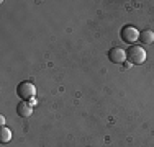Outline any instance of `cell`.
<instances>
[{
	"mask_svg": "<svg viewBox=\"0 0 154 147\" xmlns=\"http://www.w3.org/2000/svg\"><path fill=\"white\" fill-rule=\"evenodd\" d=\"M126 57L130 59V62L131 64H136V65H141L143 62L146 61V51L143 49L141 46H136V44H133V46L128 49V52H126Z\"/></svg>",
	"mask_w": 154,
	"mask_h": 147,
	"instance_id": "1",
	"label": "cell"
},
{
	"mask_svg": "<svg viewBox=\"0 0 154 147\" xmlns=\"http://www.w3.org/2000/svg\"><path fill=\"white\" fill-rule=\"evenodd\" d=\"M17 95L21 98V101L33 100L35 95H36V87L33 85L31 82H21L20 85L17 87Z\"/></svg>",
	"mask_w": 154,
	"mask_h": 147,
	"instance_id": "2",
	"label": "cell"
},
{
	"mask_svg": "<svg viewBox=\"0 0 154 147\" xmlns=\"http://www.w3.org/2000/svg\"><path fill=\"white\" fill-rule=\"evenodd\" d=\"M120 36H122V39L125 43L128 44H133L139 41V29H136L133 26V25H126V26L122 28V31H120Z\"/></svg>",
	"mask_w": 154,
	"mask_h": 147,
	"instance_id": "3",
	"label": "cell"
},
{
	"mask_svg": "<svg viewBox=\"0 0 154 147\" xmlns=\"http://www.w3.org/2000/svg\"><path fill=\"white\" fill-rule=\"evenodd\" d=\"M108 59L113 62V64H123L125 61H126V52L122 49V47H112L108 52Z\"/></svg>",
	"mask_w": 154,
	"mask_h": 147,
	"instance_id": "4",
	"label": "cell"
},
{
	"mask_svg": "<svg viewBox=\"0 0 154 147\" xmlns=\"http://www.w3.org/2000/svg\"><path fill=\"white\" fill-rule=\"evenodd\" d=\"M17 113H18V116H21V118L31 116L33 105H31V103H28V101H20V103H18V106H17Z\"/></svg>",
	"mask_w": 154,
	"mask_h": 147,
	"instance_id": "5",
	"label": "cell"
},
{
	"mask_svg": "<svg viewBox=\"0 0 154 147\" xmlns=\"http://www.w3.org/2000/svg\"><path fill=\"white\" fill-rule=\"evenodd\" d=\"M139 41L143 44H152L154 43V31L151 29H144L139 33Z\"/></svg>",
	"mask_w": 154,
	"mask_h": 147,
	"instance_id": "6",
	"label": "cell"
},
{
	"mask_svg": "<svg viewBox=\"0 0 154 147\" xmlns=\"http://www.w3.org/2000/svg\"><path fill=\"white\" fill-rule=\"evenodd\" d=\"M10 139H12V131L8 128L2 126V129H0V142L7 144V142H10Z\"/></svg>",
	"mask_w": 154,
	"mask_h": 147,
	"instance_id": "7",
	"label": "cell"
},
{
	"mask_svg": "<svg viewBox=\"0 0 154 147\" xmlns=\"http://www.w3.org/2000/svg\"><path fill=\"white\" fill-rule=\"evenodd\" d=\"M0 124H2V126L5 124V116H0Z\"/></svg>",
	"mask_w": 154,
	"mask_h": 147,
	"instance_id": "8",
	"label": "cell"
},
{
	"mask_svg": "<svg viewBox=\"0 0 154 147\" xmlns=\"http://www.w3.org/2000/svg\"><path fill=\"white\" fill-rule=\"evenodd\" d=\"M125 69H131V62H125Z\"/></svg>",
	"mask_w": 154,
	"mask_h": 147,
	"instance_id": "9",
	"label": "cell"
}]
</instances>
